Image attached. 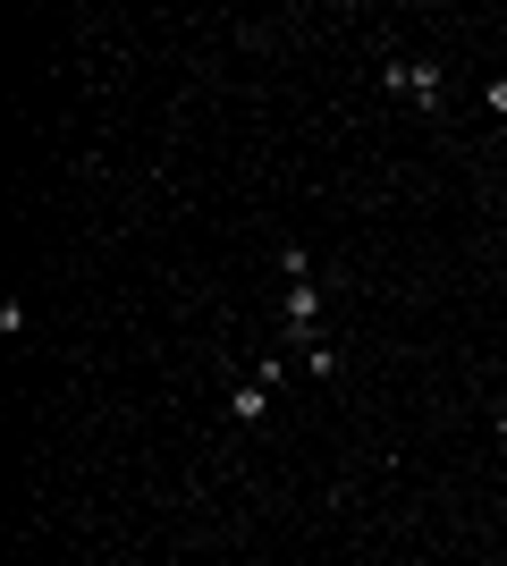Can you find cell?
<instances>
[{"label":"cell","mask_w":507,"mask_h":566,"mask_svg":"<svg viewBox=\"0 0 507 566\" xmlns=\"http://www.w3.org/2000/svg\"><path fill=\"white\" fill-rule=\"evenodd\" d=\"M380 76H389V85H398L406 102H423V110H440V60H389Z\"/></svg>","instance_id":"cell-1"},{"label":"cell","mask_w":507,"mask_h":566,"mask_svg":"<svg viewBox=\"0 0 507 566\" xmlns=\"http://www.w3.org/2000/svg\"><path fill=\"white\" fill-rule=\"evenodd\" d=\"M280 314H287V330H296V339H321V287H314V280H287Z\"/></svg>","instance_id":"cell-2"},{"label":"cell","mask_w":507,"mask_h":566,"mask_svg":"<svg viewBox=\"0 0 507 566\" xmlns=\"http://www.w3.org/2000/svg\"><path fill=\"white\" fill-rule=\"evenodd\" d=\"M228 414H237V423H262V414H271V380H237V389H228Z\"/></svg>","instance_id":"cell-3"},{"label":"cell","mask_w":507,"mask_h":566,"mask_svg":"<svg viewBox=\"0 0 507 566\" xmlns=\"http://www.w3.org/2000/svg\"><path fill=\"white\" fill-rule=\"evenodd\" d=\"M305 373H314V380H339V346H330V339H305Z\"/></svg>","instance_id":"cell-4"},{"label":"cell","mask_w":507,"mask_h":566,"mask_svg":"<svg viewBox=\"0 0 507 566\" xmlns=\"http://www.w3.org/2000/svg\"><path fill=\"white\" fill-rule=\"evenodd\" d=\"M491 119L507 127V76H491Z\"/></svg>","instance_id":"cell-5"}]
</instances>
